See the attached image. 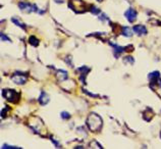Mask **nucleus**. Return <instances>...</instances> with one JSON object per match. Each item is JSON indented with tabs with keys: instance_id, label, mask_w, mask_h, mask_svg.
Returning <instances> with one entry per match:
<instances>
[{
	"instance_id": "nucleus-1",
	"label": "nucleus",
	"mask_w": 161,
	"mask_h": 149,
	"mask_svg": "<svg viewBox=\"0 0 161 149\" xmlns=\"http://www.w3.org/2000/svg\"><path fill=\"white\" fill-rule=\"evenodd\" d=\"M28 125L36 134H39L41 137L46 136L47 128H46V126H45V124L43 123V121H42L39 117H36V115L30 117Z\"/></svg>"
},
{
	"instance_id": "nucleus-2",
	"label": "nucleus",
	"mask_w": 161,
	"mask_h": 149,
	"mask_svg": "<svg viewBox=\"0 0 161 149\" xmlns=\"http://www.w3.org/2000/svg\"><path fill=\"white\" fill-rule=\"evenodd\" d=\"M86 124H87L88 129L90 131H92V132H99L102 128L103 121L99 114H95V112H91V114L88 115Z\"/></svg>"
},
{
	"instance_id": "nucleus-3",
	"label": "nucleus",
	"mask_w": 161,
	"mask_h": 149,
	"mask_svg": "<svg viewBox=\"0 0 161 149\" xmlns=\"http://www.w3.org/2000/svg\"><path fill=\"white\" fill-rule=\"evenodd\" d=\"M68 6L77 13H83L85 11H87L88 8L86 2L83 1V0H69Z\"/></svg>"
},
{
	"instance_id": "nucleus-4",
	"label": "nucleus",
	"mask_w": 161,
	"mask_h": 149,
	"mask_svg": "<svg viewBox=\"0 0 161 149\" xmlns=\"http://www.w3.org/2000/svg\"><path fill=\"white\" fill-rule=\"evenodd\" d=\"M2 96L11 103H17L20 99V94L13 89H3Z\"/></svg>"
},
{
	"instance_id": "nucleus-5",
	"label": "nucleus",
	"mask_w": 161,
	"mask_h": 149,
	"mask_svg": "<svg viewBox=\"0 0 161 149\" xmlns=\"http://www.w3.org/2000/svg\"><path fill=\"white\" fill-rule=\"evenodd\" d=\"M19 8L23 13H39V9L37 7V5L35 4H31L30 2H26V1H22L19 3Z\"/></svg>"
},
{
	"instance_id": "nucleus-6",
	"label": "nucleus",
	"mask_w": 161,
	"mask_h": 149,
	"mask_svg": "<svg viewBox=\"0 0 161 149\" xmlns=\"http://www.w3.org/2000/svg\"><path fill=\"white\" fill-rule=\"evenodd\" d=\"M27 80H28V76L26 74H23V73H14V74L11 76V81H13L14 84H17V85L25 84Z\"/></svg>"
},
{
	"instance_id": "nucleus-7",
	"label": "nucleus",
	"mask_w": 161,
	"mask_h": 149,
	"mask_svg": "<svg viewBox=\"0 0 161 149\" xmlns=\"http://www.w3.org/2000/svg\"><path fill=\"white\" fill-rule=\"evenodd\" d=\"M137 16H138V13H137V11L134 9V8H129L126 13H124V17H126V19L129 20L130 23H134L137 19Z\"/></svg>"
},
{
	"instance_id": "nucleus-8",
	"label": "nucleus",
	"mask_w": 161,
	"mask_h": 149,
	"mask_svg": "<svg viewBox=\"0 0 161 149\" xmlns=\"http://www.w3.org/2000/svg\"><path fill=\"white\" fill-rule=\"evenodd\" d=\"M133 31H134V33H136V34L139 35V36H143V35L147 34V28H146L145 26H143V25L134 26Z\"/></svg>"
},
{
	"instance_id": "nucleus-9",
	"label": "nucleus",
	"mask_w": 161,
	"mask_h": 149,
	"mask_svg": "<svg viewBox=\"0 0 161 149\" xmlns=\"http://www.w3.org/2000/svg\"><path fill=\"white\" fill-rule=\"evenodd\" d=\"M112 47H113V54H114V56L116 57V58H118V57L120 56V54H123L124 51H126V47H121V46H118V45H115V44H112Z\"/></svg>"
},
{
	"instance_id": "nucleus-10",
	"label": "nucleus",
	"mask_w": 161,
	"mask_h": 149,
	"mask_svg": "<svg viewBox=\"0 0 161 149\" xmlns=\"http://www.w3.org/2000/svg\"><path fill=\"white\" fill-rule=\"evenodd\" d=\"M49 96H48V94L45 92V91H42L41 92V95L39 96L38 98V101L40 103L41 105H46L48 102H49Z\"/></svg>"
},
{
	"instance_id": "nucleus-11",
	"label": "nucleus",
	"mask_w": 161,
	"mask_h": 149,
	"mask_svg": "<svg viewBox=\"0 0 161 149\" xmlns=\"http://www.w3.org/2000/svg\"><path fill=\"white\" fill-rule=\"evenodd\" d=\"M56 78L58 82H64L68 80V72L63 69H58L56 73Z\"/></svg>"
},
{
	"instance_id": "nucleus-12",
	"label": "nucleus",
	"mask_w": 161,
	"mask_h": 149,
	"mask_svg": "<svg viewBox=\"0 0 161 149\" xmlns=\"http://www.w3.org/2000/svg\"><path fill=\"white\" fill-rule=\"evenodd\" d=\"M90 71V69L88 68V66H82V68L80 69H78V72H80L81 73V81L83 82L84 84H86V81H85V78H86V76L88 75V73H89Z\"/></svg>"
},
{
	"instance_id": "nucleus-13",
	"label": "nucleus",
	"mask_w": 161,
	"mask_h": 149,
	"mask_svg": "<svg viewBox=\"0 0 161 149\" xmlns=\"http://www.w3.org/2000/svg\"><path fill=\"white\" fill-rule=\"evenodd\" d=\"M11 22H13L14 25H16L17 27H20V28H22L23 30H25V31L27 30L26 25H25V24H24L17 17H11Z\"/></svg>"
},
{
	"instance_id": "nucleus-14",
	"label": "nucleus",
	"mask_w": 161,
	"mask_h": 149,
	"mask_svg": "<svg viewBox=\"0 0 161 149\" xmlns=\"http://www.w3.org/2000/svg\"><path fill=\"white\" fill-rule=\"evenodd\" d=\"M121 34L123 36H126V37L130 38L133 36V31H132V29L129 28V27H123V29H121Z\"/></svg>"
},
{
	"instance_id": "nucleus-15",
	"label": "nucleus",
	"mask_w": 161,
	"mask_h": 149,
	"mask_svg": "<svg viewBox=\"0 0 161 149\" xmlns=\"http://www.w3.org/2000/svg\"><path fill=\"white\" fill-rule=\"evenodd\" d=\"M29 43L31 44L32 46L37 47L38 45H39V43H40V42H39V40L35 37V36H31V37L29 38Z\"/></svg>"
},
{
	"instance_id": "nucleus-16",
	"label": "nucleus",
	"mask_w": 161,
	"mask_h": 149,
	"mask_svg": "<svg viewBox=\"0 0 161 149\" xmlns=\"http://www.w3.org/2000/svg\"><path fill=\"white\" fill-rule=\"evenodd\" d=\"M89 148H99V149H101L102 146L100 145L96 140H92V141L89 143Z\"/></svg>"
},
{
	"instance_id": "nucleus-17",
	"label": "nucleus",
	"mask_w": 161,
	"mask_h": 149,
	"mask_svg": "<svg viewBox=\"0 0 161 149\" xmlns=\"http://www.w3.org/2000/svg\"><path fill=\"white\" fill-rule=\"evenodd\" d=\"M123 62L124 63H130V65H134V62H135V60L132 56H126L123 58Z\"/></svg>"
},
{
	"instance_id": "nucleus-18",
	"label": "nucleus",
	"mask_w": 161,
	"mask_h": 149,
	"mask_svg": "<svg viewBox=\"0 0 161 149\" xmlns=\"http://www.w3.org/2000/svg\"><path fill=\"white\" fill-rule=\"evenodd\" d=\"M60 117H61V118H63V120H68V118H71V114L66 111H62L61 114H60Z\"/></svg>"
},
{
	"instance_id": "nucleus-19",
	"label": "nucleus",
	"mask_w": 161,
	"mask_h": 149,
	"mask_svg": "<svg viewBox=\"0 0 161 149\" xmlns=\"http://www.w3.org/2000/svg\"><path fill=\"white\" fill-rule=\"evenodd\" d=\"M2 149H20V147H16V146H13V145H8V144H4V145H2Z\"/></svg>"
},
{
	"instance_id": "nucleus-20",
	"label": "nucleus",
	"mask_w": 161,
	"mask_h": 149,
	"mask_svg": "<svg viewBox=\"0 0 161 149\" xmlns=\"http://www.w3.org/2000/svg\"><path fill=\"white\" fill-rule=\"evenodd\" d=\"M90 11L92 13H94V14H98L99 13H100V9L98 7H95V6H91V8H90Z\"/></svg>"
},
{
	"instance_id": "nucleus-21",
	"label": "nucleus",
	"mask_w": 161,
	"mask_h": 149,
	"mask_svg": "<svg viewBox=\"0 0 161 149\" xmlns=\"http://www.w3.org/2000/svg\"><path fill=\"white\" fill-rule=\"evenodd\" d=\"M10 110V108H9V106H6V107H4L3 109H2V111H1V117H2V118L3 117H5V112H7Z\"/></svg>"
},
{
	"instance_id": "nucleus-22",
	"label": "nucleus",
	"mask_w": 161,
	"mask_h": 149,
	"mask_svg": "<svg viewBox=\"0 0 161 149\" xmlns=\"http://www.w3.org/2000/svg\"><path fill=\"white\" fill-rule=\"evenodd\" d=\"M1 40L2 41H7V42H10V39L7 37V36H5L3 33H1Z\"/></svg>"
},
{
	"instance_id": "nucleus-23",
	"label": "nucleus",
	"mask_w": 161,
	"mask_h": 149,
	"mask_svg": "<svg viewBox=\"0 0 161 149\" xmlns=\"http://www.w3.org/2000/svg\"><path fill=\"white\" fill-rule=\"evenodd\" d=\"M97 1H98V2H102V0H97Z\"/></svg>"
},
{
	"instance_id": "nucleus-24",
	"label": "nucleus",
	"mask_w": 161,
	"mask_h": 149,
	"mask_svg": "<svg viewBox=\"0 0 161 149\" xmlns=\"http://www.w3.org/2000/svg\"><path fill=\"white\" fill-rule=\"evenodd\" d=\"M160 138H161V132H160Z\"/></svg>"
}]
</instances>
